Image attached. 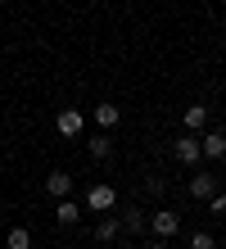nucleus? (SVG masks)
I'll return each mask as SVG.
<instances>
[{"instance_id":"1","label":"nucleus","mask_w":226,"mask_h":249,"mask_svg":"<svg viewBox=\"0 0 226 249\" xmlns=\"http://www.w3.org/2000/svg\"><path fill=\"white\" fill-rule=\"evenodd\" d=\"M82 127H86V113H82V109H59V113H54V131H59L64 141L82 136Z\"/></svg>"},{"instance_id":"2","label":"nucleus","mask_w":226,"mask_h":249,"mask_svg":"<svg viewBox=\"0 0 226 249\" xmlns=\"http://www.w3.org/2000/svg\"><path fill=\"white\" fill-rule=\"evenodd\" d=\"M149 231H154L158 240H172L176 231H181V213L176 209H158L154 217H149Z\"/></svg>"},{"instance_id":"3","label":"nucleus","mask_w":226,"mask_h":249,"mask_svg":"<svg viewBox=\"0 0 226 249\" xmlns=\"http://www.w3.org/2000/svg\"><path fill=\"white\" fill-rule=\"evenodd\" d=\"M113 204H118V190H113V186H104V181H95V186L86 190V209H90V213H109Z\"/></svg>"},{"instance_id":"4","label":"nucleus","mask_w":226,"mask_h":249,"mask_svg":"<svg viewBox=\"0 0 226 249\" xmlns=\"http://www.w3.org/2000/svg\"><path fill=\"white\" fill-rule=\"evenodd\" d=\"M186 190H190V199H213L217 195V177L213 172H194V177L186 181Z\"/></svg>"},{"instance_id":"5","label":"nucleus","mask_w":226,"mask_h":249,"mask_svg":"<svg viewBox=\"0 0 226 249\" xmlns=\"http://www.w3.org/2000/svg\"><path fill=\"white\" fill-rule=\"evenodd\" d=\"M172 154H176V163H199V141H194V136H176L172 141Z\"/></svg>"},{"instance_id":"6","label":"nucleus","mask_w":226,"mask_h":249,"mask_svg":"<svg viewBox=\"0 0 226 249\" xmlns=\"http://www.w3.org/2000/svg\"><path fill=\"white\" fill-rule=\"evenodd\" d=\"M68 190H72V177L64 168H54L50 177H45V195H54V199H68Z\"/></svg>"},{"instance_id":"7","label":"nucleus","mask_w":226,"mask_h":249,"mask_svg":"<svg viewBox=\"0 0 226 249\" xmlns=\"http://www.w3.org/2000/svg\"><path fill=\"white\" fill-rule=\"evenodd\" d=\"M199 154L204 159H226V131H208L199 141Z\"/></svg>"},{"instance_id":"8","label":"nucleus","mask_w":226,"mask_h":249,"mask_svg":"<svg viewBox=\"0 0 226 249\" xmlns=\"http://www.w3.org/2000/svg\"><path fill=\"white\" fill-rule=\"evenodd\" d=\"M181 123H186L190 131H204L208 127V109L204 105H186V109H181Z\"/></svg>"},{"instance_id":"9","label":"nucleus","mask_w":226,"mask_h":249,"mask_svg":"<svg viewBox=\"0 0 226 249\" xmlns=\"http://www.w3.org/2000/svg\"><path fill=\"white\" fill-rule=\"evenodd\" d=\"M86 154L95 159V163H104V159L113 154V141H109V136H104V131H100V136H90V141H86Z\"/></svg>"},{"instance_id":"10","label":"nucleus","mask_w":226,"mask_h":249,"mask_svg":"<svg viewBox=\"0 0 226 249\" xmlns=\"http://www.w3.org/2000/svg\"><path fill=\"white\" fill-rule=\"evenodd\" d=\"M90 118L100 123V131H109V127H118V118H122V109H118V105H100V109H90Z\"/></svg>"},{"instance_id":"11","label":"nucleus","mask_w":226,"mask_h":249,"mask_svg":"<svg viewBox=\"0 0 226 249\" xmlns=\"http://www.w3.org/2000/svg\"><path fill=\"white\" fill-rule=\"evenodd\" d=\"M5 249H32V231H27V227H14L9 236H5Z\"/></svg>"},{"instance_id":"12","label":"nucleus","mask_w":226,"mask_h":249,"mask_svg":"<svg viewBox=\"0 0 226 249\" xmlns=\"http://www.w3.org/2000/svg\"><path fill=\"white\" fill-rule=\"evenodd\" d=\"M54 217H59V222H64V227H72V222H77V217H82V209H77V204H72V199H59Z\"/></svg>"},{"instance_id":"13","label":"nucleus","mask_w":226,"mask_h":249,"mask_svg":"<svg viewBox=\"0 0 226 249\" xmlns=\"http://www.w3.org/2000/svg\"><path fill=\"white\" fill-rule=\"evenodd\" d=\"M118 231H122V222H118V217H104L100 231H95V240H100V245H109V240H118Z\"/></svg>"},{"instance_id":"14","label":"nucleus","mask_w":226,"mask_h":249,"mask_svg":"<svg viewBox=\"0 0 226 249\" xmlns=\"http://www.w3.org/2000/svg\"><path fill=\"white\" fill-rule=\"evenodd\" d=\"M190 249H217V240L208 236V231H194V236H190Z\"/></svg>"},{"instance_id":"15","label":"nucleus","mask_w":226,"mask_h":249,"mask_svg":"<svg viewBox=\"0 0 226 249\" xmlns=\"http://www.w3.org/2000/svg\"><path fill=\"white\" fill-rule=\"evenodd\" d=\"M122 227H127V231H145L149 222H145V217H140V213H136V209H131V213L122 217Z\"/></svg>"},{"instance_id":"16","label":"nucleus","mask_w":226,"mask_h":249,"mask_svg":"<svg viewBox=\"0 0 226 249\" xmlns=\"http://www.w3.org/2000/svg\"><path fill=\"white\" fill-rule=\"evenodd\" d=\"M208 209H213V213H226V190H217V195L208 199Z\"/></svg>"},{"instance_id":"17","label":"nucleus","mask_w":226,"mask_h":249,"mask_svg":"<svg viewBox=\"0 0 226 249\" xmlns=\"http://www.w3.org/2000/svg\"><path fill=\"white\" fill-rule=\"evenodd\" d=\"M154 249H172V245H168V240H158V245H154Z\"/></svg>"},{"instance_id":"18","label":"nucleus","mask_w":226,"mask_h":249,"mask_svg":"<svg viewBox=\"0 0 226 249\" xmlns=\"http://www.w3.org/2000/svg\"><path fill=\"white\" fill-rule=\"evenodd\" d=\"M222 245H226V240H222Z\"/></svg>"}]
</instances>
